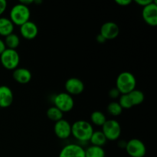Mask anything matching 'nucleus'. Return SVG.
I'll return each mask as SVG.
<instances>
[{"instance_id":"obj_8","label":"nucleus","mask_w":157,"mask_h":157,"mask_svg":"<svg viewBox=\"0 0 157 157\" xmlns=\"http://www.w3.org/2000/svg\"><path fill=\"white\" fill-rule=\"evenodd\" d=\"M143 19L150 26L157 25V2L152 1L150 4L144 6L142 10Z\"/></svg>"},{"instance_id":"obj_27","label":"nucleus","mask_w":157,"mask_h":157,"mask_svg":"<svg viewBox=\"0 0 157 157\" xmlns=\"http://www.w3.org/2000/svg\"><path fill=\"white\" fill-rule=\"evenodd\" d=\"M115 2L121 6H127L132 2L130 0H116Z\"/></svg>"},{"instance_id":"obj_21","label":"nucleus","mask_w":157,"mask_h":157,"mask_svg":"<svg viewBox=\"0 0 157 157\" xmlns=\"http://www.w3.org/2000/svg\"><path fill=\"white\" fill-rule=\"evenodd\" d=\"M90 121L94 125L102 127L104 123L107 121V118L104 113L99 110H96V111H94L90 115Z\"/></svg>"},{"instance_id":"obj_3","label":"nucleus","mask_w":157,"mask_h":157,"mask_svg":"<svg viewBox=\"0 0 157 157\" xmlns=\"http://www.w3.org/2000/svg\"><path fill=\"white\" fill-rule=\"evenodd\" d=\"M31 16L30 9L26 6L18 2L12 8L10 11V18L14 25L21 26L26 21H29Z\"/></svg>"},{"instance_id":"obj_20","label":"nucleus","mask_w":157,"mask_h":157,"mask_svg":"<svg viewBox=\"0 0 157 157\" xmlns=\"http://www.w3.org/2000/svg\"><path fill=\"white\" fill-rule=\"evenodd\" d=\"M128 95L130 97V100H131L133 106L140 105V104H141L144 102V99H145L144 94L141 90H136V89L132 90L130 93L128 94Z\"/></svg>"},{"instance_id":"obj_9","label":"nucleus","mask_w":157,"mask_h":157,"mask_svg":"<svg viewBox=\"0 0 157 157\" xmlns=\"http://www.w3.org/2000/svg\"><path fill=\"white\" fill-rule=\"evenodd\" d=\"M54 131L57 137L59 139H67L71 135V125L67 121L61 119L55 122Z\"/></svg>"},{"instance_id":"obj_24","label":"nucleus","mask_w":157,"mask_h":157,"mask_svg":"<svg viewBox=\"0 0 157 157\" xmlns=\"http://www.w3.org/2000/svg\"><path fill=\"white\" fill-rule=\"evenodd\" d=\"M118 103L123 109H130L133 107L128 94H121V96L119 97V102Z\"/></svg>"},{"instance_id":"obj_17","label":"nucleus","mask_w":157,"mask_h":157,"mask_svg":"<svg viewBox=\"0 0 157 157\" xmlns=\"http://www.w3.org/2000/svg\"><path fill=\"white\" fill-rule=\"evenodd\" d=\"M90 141L93 146L102 147L107 143V140L101 130L94 131L90 138Z\"/></svg>"},{"instance_id":"obj_29","label":"nucleus","mask_w":157,"mask_h":157,"mask_svg":"<svg viewBox=\"0 0 157 157\" xmlns=\"http://www.w3.org/2000/svg\"><path fill=\"white\" fill-rule=\"evenodd\" d=\"M6 48H6L4 41L0 38V55H1V54L2 53V52H4Z\"/></svg>"},{"instance_id":"obj_12","label":"nucleus","mask_w":157,"mask_h":157,"mask_svg":"<svg viewBox=\"0 0 157 157\" xmlns=\"http://www.w3.org/2000/svg\"><path fill=\"white\" fill-rule=\"evenodd\" d=\"M64 87L67 94L70 95L81 94L84 90V84L78 78H71L66 81Z\"/></svg>"},{"instance_id":"obj_14","label":"nucleus","mask_w":157,"mask_h":157,"mask_svg":"<svg viewBox=\"0 0 157 157\" xmlns=\"http://www.w3.org/2000/svg\"><path fill=\"white\" fill-rule=\"evenodd\" d=\"M13 93L10 87L6 85L0 86V107L6 108L13 102Z\"/></svg>"},{"instance_id":"obj_6","label":"nucleus","mask_w":157,"mask_h":157,"mask_svg":"<svg viewBox=\"0 0 157 157\" xmlns=\"http://www.w3.org/2000/svg\"><path fill=\"white\" fill-rule=\"evenodd\" d=\"M55 107L59 109L62 113H67L73 109L75 101L71 95L67 92H61L58 94L54 98Z\"/></svg>"},{"instance_id":"obj_1","label":"nucleus","mask_w":157,"mask_h":157,"mask_svg":"<svg viewBox=\"0 0 157 157\" xmlns=\"http://www.w3.org/2000/svg\"><path fill=\"white\" fill-rule=\"evenodd\" d=\"M93 132V127L88 121L80 120L71 125V134L79 141H89Z\"/></svg>"},{"instance_id":"obj_25","label":"nucleus","mask_w":157,"mask_h":157,"mask_svg":"<svg viewBox=\"0 0 157 157\" xmlns=\"http://www.w3.org/2000/svg\"><path fill=\"white\" fill-rule=\"evenodd\" d=\"M109 96L112 99H116V98H119V97L121 96V93L117 87H113L109 91Z\"/></svg>"},{"instance_id":"obj_13","label":"nucleus","mask_w":157,"mask_h":157,"mask_svg":"<svg viewBox=\"0 0 157 157\" xmlns=\"http://www.w3.org/2000/svg\"><path fill=\"white\" fill-rule=\"evenodd\" d=\"M20 33L25 39H34L38 35V28L35 22L29 20L20 26Z\"/></svg>"},{"instance_id":"obj_11","label":"nucleus","mask_w":157,"mask_h":157,"mask_svg":"<svg viewBox=\"0 0 157 157\" xmlns=\"http://www.w3.org/2000/svg\"><path fill=\"white\" fill-rule=\"evenodd\" d=\"M58 157H85V150L80 145L71 144L61 149Z\"/></svg>"},{"instance_id":"obj_16","label":"nucleus","mask_w":157,"mask_h":157,"mask_svg":"<svg viewBox=\"0 0 157 157\" xmlns=\"http://www.w3.org/2000/svg\"><path fill=\"white\" fill-rule=\"evenodd\" d=\"M14 25L9 18L6 17H1L0 18V35L6 37L7 35L13 33Z\"/></svg>"},{"instance_id":"obj_4","label":"nucleus","mask_w":157,"mask_h":157,"mask_svg":"<svg viewBox=\"0 0 157 157\" xmlns=\"http://www.w3.org/2000/svg\"><path fill=\"white\" fill-rule=\"evenodd\" d=\"M0 61L3 67L7 70H15L19 64L20 57L18 52L14 49L6 48L0 55Z\"/></svg>"},{"instance_id":"obj_30","label":"nucleus","mask_w":157,"mask_h":157,"mask_svg":"<svg viewBox=\"0 0 157 157\" xmlns=\"http://www.w3.org/2000/svg\"><path fill=\"white\" fill-rule=\"evenodd\" d=\"M97 41H98L99 43H101V44H103V43L105 42L107 40H106L105 38H104V37L101 35V34H99V35L97 36Z\"/></svg>"},{"instance_id":"obj_19","label":"nucleus","mask_w":157,"mask_h":157,"mask_svg":"<svg viewBox=\"0 0 157 157\" xmlns=\"http://www.w3.org/2000/svg\"><path fill=\"white\" fill-rule=\"evenodd\" d=\"M85 150V157H105V151L103 147L91 145Z\"/></svg>"},{"instance_id":"obj_7","label":"nucleus","mask_w":157,"mask_h":157,"mask_svg":"<svg viewBox=\"0 0 157 157\" xmlns=\"http://www.w3.org/2000/svg\"><path fill=\"white\" fill-rule=\"evenodd\" d=\"M125 149L131 157H144L147 153V147L143 141L139 139H131L126 143Z\"/></svg>"},{"instance_id":"obj_26","label":"nucleus","mask_w":157,"mask_h":157,"mask_svg":"<svg viewBox=\"0 0 157 157\" xmlns=\"http://www.w3.org/2000/svg\"><path fill=\"white\" fill-rule=\"evenodd\" d=\"M7 8V2L6 0H0V15L6 10Z\"/></svg>"},{"instance_id":"obj_23","label":"nucleus","mask_w":157,"mask_h":157,"mask_svg":"<svg viewBox=\"0 0 157 157\" xmlns=\"http://www.w3.org/2000/svg\"><path fill=\"white\" fill-rule=\"evenodd\" d=\"M107 110L109 113V114L112 115L113 117L119 116L122 113L123 108L121 107L119 103L116 102V101H112L110 104L107 105Z\"/></svg>"},{"instance_id":"obj_18","label":"nucleus","mask_w":157,"mask_h":157,"mask_svg":"<svg viewBox=\"0 0 157 157\" xmlns=\"http://www.w3.org/2000/svg\"><path fill=\"white\" fill-rule=\"evenodd\" d=\"M4 42L7 48L15 50L20 44V38L16 34L12 33L6 37Z\"/></svg>"},{"instance_id":"obj_5","label":"nucleus","mask_w":157,"mask_h":157,"mask_svg":"<svg viewBox=\"0 0 157 157\" xmlns=\"http://www.w3.org/2000/svg\"><path fill=\"white\" fill-rule=\"evenodd\" d=\"M101 131L107 140H117L121 134V124L116 120H107V121L102 126Z\"/></svg>"},{"instance_id":"obj_28","label":"nucleus","mask_w":157,"mask_h":157,"mask_svg":"<svg viewBox=\"0 0 157 157\" xmlns=\"http://www.w3.org/2000/svg\"><path fill=\"white\" fill-rule=\"evenodd\" d=\"M152 1H153V0H136L135 2H136L138 5H140V6H142L144 7V6H147L148 4H150Z\"/></svg>"},{"instance_id":"obj_2","label":"nucleus","mask_w":157,"mask_h":157,"mask_svg":"<svg viewBox=\"0 0 157 157\" xmlns=\"http://www.w3.org/2000/svg\"><path fill=\"white\" fill-rule=\"evenodd\" d=\"M136 80L134 75L129 71L119 74L116 80V87L121 94H127L136 89Z\"/></svg>"},{"instance_id":"obj_15","label":"nucleus","mask_w":157,"mask_h":157,"mask_svg":"<svg viewBox=\"0 0 157 157\" xmlns=\"http://www.w3.org/2000/svg\"><path fill=\"white\" fill-rule=\"evenodd\" d=\"M13 79L19 84H27L32 80V73L25 67H17L13 71Z\"/></svg>"},{"instance_id":"obj_22","label":"nucleus","mask_w":157,"mask_h":157,"mask_svg":"<svg viewBox=\"0 0 157 157\" xmlns=\"http://www.w3.org/2000/svg\"><path fill=\"white\" fill-rule=\"evenodd\" d=\"M46 113H47V117H48V119L54 121V122H57V121L63 119V113H62L56 107L53 106V107H51L48 109Z\"/></svg>"},{"instance_id":"obj_10","label":"nucleus","mask_w":157,"mask_h":157,"mask_svg":"<svg viewBox=\"0 0 157 157\" xmlns=\"http://www.w3.org/2000/svg\"><path fill=\"white\" fill-rule=\"evenodd\" d=\"M100 34L107 41L114 39L119 35L120 28L118 25L113 21H107L101 26Z\"/></svg>"},{"instance_id":"obj_31","label":"nucleus","mask_w":157,"mask_h":157,"mask_svg":"<svg viewBox=\"0 0 157 157\" xmlns=\"http://www.w3.org/2000/svg\"><path fill=\"white\" fill-rule=\"evenodd\" d=\"M19 2L21 3V4L25 5V6H29V5L33 3L34 1L33 0H22V1H20Z\"/></svg>"}]
</instances>
